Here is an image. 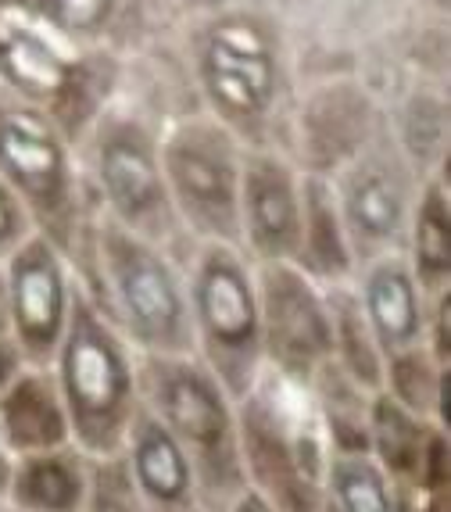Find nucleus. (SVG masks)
<instances>
[{
	"label": "nucleus",
	"mask_w": 451,
	"mask_h": 512,
	"mask_svg": "<svg viewBox=\"0 0 451 512\" xmlns=\"http://www.w3.org/2000/svg\"><path fill=\"white\" fill-rule=\"evenodd\" d=\"M230 512H276L273 502L265 495H258V491H240L237 498H233Z\"/></svg>",
	"instance_id": "obj_24"
},
{
	"label": "nucleus",
	"mask_w": 451,
	"mask_h": 512,
	"mask_svg": "<svg viewBox=\"0 0 451 512\" xmlns=\"http://www.w3.org/2000/svg\"><path fill=\"white\" fill-rule=\"evenodd\" d=\"M126 448L129 477L137 484L147 512H190L197 495L190 462L169 437V430L147 409H137V416L129 423Z\"/></svg>",
	"instance_id": "obj_10"
},
{
	"label": "nucleus",
	"mask_w": 451,
	"mask_h": 512,
	"mask_svg": "<svg viewBox=\"0 0 451 512\" xmlns=\"http://www.w3.org/2000/svg\"><path fill=\"white\" fill-rule=\"evenodd\" d=\"M137 391L169 437L187 455L194 473V491L208 509L233 505L244 491V459H240L237 419L230 394L205 366L190 359L151 355L137 373Z\"/></svg>",
	"instance_id": "obj_1"
},
{
	"label": "nucleus",
	"mask_w": 451,
	"mask_h": 512,
	"mask_svg": "<svg viewBox=\"0 0 451 512\" xmlns=\"http://www.w3.org/2000/svg\"><path fill=\"white\" fill-rule=\"evenodd\" d=\"M337 512H394L383 473L362 452H344L326 466Z\"/></svg>",
	"instance_id": "obj_18"
},
{
	"label": "nucleus",
	"mask_w": 451,
	"mask_h": 512,
	"mask_svg": "<svg viewBox=\"0 0 451 512\" xmlns=\"http://www.w3.org/2000/svg\"><path fill=\"white\" fill-rule=\"evenodd\" d=\"M305 244H308V262L323 273H341L348 265L344 255V240L337 230V215H333L330 201H326L323 183L308 187V215H305Z\"/></svg>",
	"instance_id": "obj_20"
},
{
	"label": "nucleus",
	"mask_w": 451,
	"mask_h": 512,
	"mask_svg": "<svg viewBox=\"0 0 451 512\" xmlns=\"http://www.w3.org/2000/svg\"><path fill=\"white\" fill-rule=\"evenodd\" d=\"M58 391L69 430L90 455H119L129 423L137 416V369L129 366L122 341L83 301L61 333Z\"/></svg>",
	"instance_id": "obj_2"
},
{
	"label": "nucleus",
	"mask_w": 451,
	"mask_h": 512,
	"mask_svg": "<svg viewBox=\"0 0 451 512\" xmlns=\"http://www.w3.org/2000/svg\"><path fill=\"white\" fill-rule=\"evenodd\" d=\"M0 430L22 455H40L65 448L69 416L61 405L58 380L51 373H18L0 391Z\"/></svg>",
	"instance_id": "obj_12"
},
{
	"label": "nucleus",
	"mask_w": 451,
	"mask_h": 512,
	"mask_svg": "<svg viewBox=\"0 0 451 512\" xmlns=\"http://www.w3.org/2000/svg\"><path fill=\"white\" fill-rule=\"evenodd\" d=\"M169 180L190 219L208 233L237 230V165L212 126L183 129L165 151Z\"/></svg>",
	"instance_id": "obj_7"
},
{
	"label": "nucleus",
	"mask_w": 451,
	"mask_h": 512,
	"mask_svg": "<svg viewBox=\"0 0 451 512\" xmlns=\"http://www.w3.org/2000/svg\"><path fill=\"white\" fill-rule=\"evenodd\" d=\"M330 323H333V348H341L351 380L369 387L380 384L383 373H380V355H376V344H373V330L362 323L355 305H348V301L337 305Z\"/></svg>",
	"instance_id": "obj_19"
},
{
	"label": "nucleus",
	"mask_w": 451,
	"mask_h": 512,
	"mask_svg": "<svg viewBox=\"0 0 451 512\" xmlns=\"http://www.w3.org/2000/svg\"><path fill=\"white\" fill-rule=\"evenodd\" d=\"M18 362H22V351H18L15 341H8L4 333H0V391L15 380L22 369H18Z\"/></svg>",
	"instance_id": "obj_22"
},
{
	"label": "nucleus",
	"mask_w": 451,
	"mask_h": 512,
	"mask_svg": "<svg viewBox=\"0 0 451 512\" xmlns=\"http://www.w3.org/2000/svg\"><path fill=\"white\" fill-rule=\"evenodd\" d=\"M244 212L255 248L269 258H283L301 244V215L294 183L280 162L258 158L244 180Z\"/></svg>",
	"instance_id": "obj_13"
},
{
	"label": "nucleus",
	"mask_w": 451,
	"mask_h": 512,
	"mask_svg": "<svg viewBox=\"0 0 451 512\" xmlns=\"http://www.w3.org/2000/svg\"><path fill=\"white\" fill-rule=\"evenodd\" d=\"M108 269L119 305L126 312L129 333L154 355L183 359L194 344V323H190L169 265L126 233H111Z\"/></svg>",
	"instance_id": "obj_4"
},
{
	"label": "nucleus",
	"mask_w": 451,
	"mask_h": 512,
	"mask_svg": "<svg viewBox=\"0 0 451 512\" xmlns=\"http://www.w3.org/2000/svg\"><path fill=\"white\" fill-rule=\"evenodd\" d=\"M0 169L47 212L65 201V154L33 115H0Z\"/></svg>",
	"instance_id": "obj_11"
},
{
	"label": "nucleus",
	"mask_w": 451,
	"mask_h": 512,
	"mask_svg": "<svg viewBox=\"0 0 451 512\" xmlns=\"http://www.w3.org/2000/svg\"><path fill=\"white\" fill-rule=\"evenodd\" d=\"M208 90L215 104L233 119L262 115L273 94V61L262 33L247 22H226L208 40Z\"/></svg>",
	"instance_id": "obj_9"
},
{
	"label": "nucleus",
	"mask_w": 451,
	"mask_h": 512,
	"mask_svg": "<svg viewBox=\"0 0 451 512\" xmlns=\"http://www.w3.org/2000/svg\"><path fill=\"white\" fill-rule=\"evenodd\" d=\"M101 180L129 222H144L162 208V176L137 129H111L101 140Z\"/></svg>",
	"instance_id": "obj_14"
},
{
	"label": "nucleus",
	"mask_w": 451,
	"mask_h": 512,
	"mask_svg": "<svg viewBox=\"0 0 451 512\" xmlns=\"http://www.w3.org/2000/svg\"><path fill=\"white\" fill-rule=\"evenodd\" d=\"M262 344L287 376H308L333 355V323L294 269L273 265L262 291Z\"/></svg>",
	"instance_id": "obj_6"
},
{
	"label": "nucleus",
	"mask_w": 451,
	"mask_h": 512,
	"mask_svg": "<svg viewBox=\"0 0 451 512\" xmlns=\"http://www.w3.org/2000/svg\"><path fill=\"white\" fill-rule=\"evenodd\" d=\"M11 495L22 512H79L86 502L83 462L65 448L22 455Z\"/></svg>",
	"instance_id": "obj_15"
},
{
	"label": "nucleus",
	"mask_w": 451,
	"mask_h": 512,
	"mask_svg": "<svg viewBox=\"0 0 451 512\" xmlns=\"http://www.w3.org/2000/svg\"><path fill=\"white\" fill-rule=\"evenodd\" d=\"M416 251H419V273L430 283H437L448 273V208H444V197L437 190L426 197L423 212H419Z\"/></svg>",
	"instance_id": "obj_21"
},
{
	"label": "nucleus",
	"mask_w": 451,
	"mask_h": 512,
	"mask_svg": "<svg viewBox=\"0 0 451 512\" xmlns=\"http://www.w3.org/2000/svg\"><path fill=\"white\" fill-rule=\"evenodd\" d=\"M11 323L18 333V351L29 359H51L65 333V280L47 251V244H29L11 265Z\"/></svg>",
	"instance_id": "obj_8"
},
{
	"label": "nucleus",
	"mask_w": 451,
	"mask_h": 512,
	"mask_svg": "<svg viewBox=\"0 0 451 512\" xmlns=\"http://www.w3.org/2000/svg\"><path fill=\"white\" fill-rule=\"evenodd\" d=\"M244 419V455L255 477L276 491V512H323L319 505V444L312 437V416L301 430L287 427V409H276L273 398L251 387Z\"/></svg>",
	"instance_id": "obj_5"
},
{
	"label": "nucleus",
	"mask_w": 451,
	"mask_h": 512,
	"mask_svg": "<svg viewBox=\"0 0 451 512\" xmlns=\"http://www.w3.org/2000/svg\"><path fill=\"white\" fill-rule=\"evenodd\" d=\"M4 308H8V298H4V287H0V312H4Z\"/></svg>",
	"instance_id": "obj_25"
},
{
	"label": "nucleus",
	"mask_w": 451,
	"mask_h": 512,
	"mask_svg": "<svg viewBox=\"0 0 451 512\" xmlns=\"http://www.w3.org/2000/svg\"><path fill=\"white\" fill-rule=\"evenodd\" d=\"M194 319L205 344L208 373L230 398L244 402L258 384L262 359V319L255 294L230 255H208L194 283Z\"/></svg>",
	"instance_id": "obj_3"
},
{
	"label": "nucleus",
	"mask_w": 451,
	"mask_h": 512,
	"mask_svg": "<svg viewBox=\"0 0 451 512\" xmlns=\"http://www.w3.org/2000/svg\"><path fill=\"white\" fill-rule=\"evenodd\" d=\"M401 187L380 169L358 172L348 190V215L362 237L383 240L401 226Z\"/></svg>",
	"instance_id": "obj_17"
},
{
	"label": "nucleus",
	"mask_w": 451,
	"mask_h": 512,
	"mask_svg": "<svg viewBox=\"0 0 451 512\" xmlns=\"http://www.w3.org/2000/svg\"><path fill=\"white\" fill-rule=\"evenodd\" d=\"M18 230V215H15V201L4 187H0V244H8Z\"/></svg>",
	"instance_id": "obj_23"
},
{
	"label": "nucleus",
	"mask_w": 451,
	"mask_h": 512,
	"mask_svg": "<svg viewBox=\"0 0 451 512\" xmlns=\"http://www.w3.org/2000/svg\"><path fill=\"white\" fill-rule=\"evenodd\" d=\"M366 316L369 330L376 333V341L387 351L401 355L409 351L419 337V305L412 280L401 273L398 265H383L380 273H373L366 287Z\"/></svg>",
	"instance_id": "obj_16"
}]
</instances>
